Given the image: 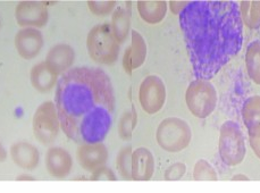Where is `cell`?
Masks as SVG:
<instances>
[{"mask_svg": "<svg viewBox=\"0 0 260 193\" xmlns=\"http://www.w3.org/2000/svg\"><path fill=\"white\" fill-rule=\"evenodd\" d=\"M11 157L15 165L23 170H36L40 163V152L36 146L25 141L15 142L11 147Z\"/></svg>", "mask_w": 260, "mask_h": 193, "instance_id": "2e32d148", "label": "cell"}, {"mask_svg": "<svg viewBox=\"0 0 260 193\" xmlns=\"http://www.w3.org/2000/svg\"><path fill=\"white\" fill-rule=\"evenodd\" d=\"M108 149L103 142L83 143L78 148L76 159L84 171L93 173L106 165L108 160Z\"/></svg>", "mask_w": 260, "mask_h": 193, "instance_id": "8fae6325", "label": "cell"}, {"mask_svg": "<svg viewBox=\"0 0 260 193\" xmlns=\"http://www.w3.org/2000/svg\"><path fill=\"white\" fill-rule=\"evenodd\" d=\"M16 181H36V177L28 175V174H22V175H18L16 177Z\"/></svg>", "mask_w": 260, "mask_h": 193, "instance_id": "1f68e13d", "label": "cell"}, {"mask_svg": "<svg viewBox=\"0 0 260 193\" xmlns=\"http://www.w3.org/2000/svg\"><path fill=\"white\" fill-rule=\"evenodd\" d=\"M242 119L244 124L260 119V95H252L242 106Z\"/></svg>", "mask_w": 260, "mask_h": 193, "instance_id": "d4e9b609", "label": "cell"}, {"mask_svg": "<svg viewBox=\"0 0 260 193\" xmlns=\"http://www.w3.org/2000/svg\"><path fill=\"white\" fill-rule=\"evenodd\" d=\"M250 178L244 174H237L232 177V181H249Z\"/></svg>", "mask_w": 260, "mask_h": 193, "instance_id": "d6a6232c", "label": "cell"}, {"mask_svg": "<svg viewBox=\"0 0 260 193\" xmlns=\"http://www.w3.org/2000/svg\"><path fill=\"white\" fill-rule=\"evenodd\" d=\"M248 130L249 143L254 154L260 159V119L244 124Z\"/></svg>", "mask_w": 260, "mask_h": 193, "instance_id": "484cf974", "label": "cell"}, {"mask_svg": "<svg viewBox=\"0 0 260 193\" xmlns=\"http://www.w3.org/2000/svg\"><path fill=\"white\" fill-rule=\"evenodd\" d=\"M239 9L242 23L249 28L260 27V2H241Z\"/></svg>", "mask_w": 260, "mask_h": 193, "instance_id": "44dd1931", "label": "cell"}, {"mask_svg": "<svg viewBox=\"0 0 260 193\" xmlns=\"http://www.w3.org/2000/svg\"><path fill=\"white\" fill-rule=\"evenodd\" d=\"M218 153L225 165L234 167L244 160L247 154L244 134L240 125L233 120H226L219 128Z\"/></svg>", "mask_w": 260, "mask_h": 193, "instance_id": "277c9868", "label": "cell"}, {"mask_svg": "<svg viewBox=\"0 0 260 193\" xmlns=\"http://www.w3.org/2000/svg\"><path fill=\"white\" fill-rule=\"evenodd\" d=\"M147 42L137 30L131 31V46L126 48L123 56V69L128 75L141 67L147 59Z\"/></svg>", "mask_w": 260, "mask_h": 193, "instance_id": "4fadbf2b", "label": "cell"}, {"mask_svg": "<svg viewBox=\"0 0 260 193\" xmlns=\"http://www.w3.org/2000/svg\"><path fill=\"white\" fill-rule=\"evenodd\" d=\"M186 173V165L184 163L177 162L172 164V165L167 168L164 174V178L166 181H177L185 175Z\"/></svg>", "mask_w": 260, "mask_h": 193, "instance_id": "83f0119b", "label": "cell"}, {"mask_svg": "<svg viewBox=\"0 0 260 193\" xmlns=\"http://www.w3.org/2000/svg\"><path fill=\"white\" fill-rule=\"evenodd\" d=\"M57 79H58V75L51 70V67L46 61L39 62L32 67L30 73L31 84L41 93L49 92L58 82Z\"/></svg>", "mask_w": 260, "mask_h": 193, "instance_id": "e0dca14e", "label": "cell"}, {"mask_svg": "<svg viewBox=\"0 0 260 193\" xmlns=\"http://www.w3.org/2000/svg\"><path fill=\"white\" fill-rule=\"evenodd\" d=\"M86 4H88L90 12L97 16H106L113 13L117 5V3L113 2V0H110V2H93L92 0V2H88Z\"/></svg>", "mask_w": 260, "mask_h": 193, "instance_id": "4316f807", "label": "cell"}, {"mask_svg": "<svg viewBox=\"0 0 260 193\" xmlns=\"http://www.w3.org/2000/svg\"><path fill=\"white\" fill-rule=\"evenodd\" d=\"M75 60V51L73 48L64 43H59L51 48L48 52L46 62L57 75H62L71 70Z\"/></svg>", "mask_w": 260, "mask_h": 193, "instance_id": "9a60e30c", "label": "cell"}, {"mask_svg": "<svg viewBox=\"0 0 260 193\" xmlns=\"http://www.w3.org/2000/svg\"><path fill=\"white\" fill-rule=\"evenodd\" d=\"M193 178L196 181H217L218 174L208 160L199 159L193 167Z\"/></svg>", "mask_w": 260, "mask_h": 193, "instance_id": "cb8c5ba5", "label": "cell"}, {"mask_svg": "<svg viewBox=\"0 0 260 193\" xmlns=\"http://www.w3.org/2000/svg\"><path fill=\"white\" fill-rule=\"evenodd\" d=\"M137 8L139 15L148 24H158L165 18L168 9V3L164 0H156V2H143L137 3Z\"/></svg>", "mask_w": 260, "mask_h": 193, "instance_id": "ac0fdd59", "label": "cell"}, {"mask_svg": "<svg viewBox=\"0 0 260 193\" xmlns=\"http://www.w3.org/2000/svg\"><path fill=\"white\" fill-rule=\"evenodd\" d=\"M0 26H2V22H0Z\"/></svg>", "mask_w": 260, "mask_h": 193, "instance_id": "836d02e7", "label": "cell"}, {"mask_svg": "<svg viewBox=\"0 0 260 193\" xmlns=\"http://www.w3.org/2000/svg\"><path fill=\"white\" fill-rule=\"evenodd\" d=\"M156 140L162 150L172 153L181 152L191 143L192 130L184 119L167 117L158 125Z\"/></svg>", "mask_w": 260, "mask_h": 193, "instance_id": "5b68a950", "label": "cell"}, {"mask_svg": "<svg viewBox=\"0 0 260 193\" xmlns=\"http://www.w3.org/2000/svg\"><path fill=\"white\" fill-rule=\"evenodd\" d=\"M113 35L116 40L122 43L126 40L131 32V9L118 7L113 12L112 23H110Z\"/></svg>", "mask_w": 260, "mask_h": 193, "instance_id": "d6986e66", "label": "cell"}, {"mask_svg": "<svg viewBox=\"0 0 260 193\" xmlns=\"http://www.w3.org/2000/svg\"><path fill=\"white\" fill-rule=\"evenodd\" d=\"M7 156H8V153L6 151V149H5V147L3 146V143L0 142V163H3V162L6 160Z\"/></svg>", "mask_w": 260, "mask_h": 193, "instance_id": "4dcf8cb0", "label": "cell"}, {"mask_svg": "<svg viewBox=\"0 0 260 193\" xmlns=\"http://www.w3.org/2000/svg\"><path fill=\"white\" fill-rule=\"evenodd\" d=\"M137 123H138V115L136 112V108H134L133 106L132 109L125 112L119 119V124H118L119 138L124 140V141H128V140H131L134 128L137 126Z\"/></svg>", "mask_w": 260, "mask_h": 193, "instance_id": "7402d4cb", "label": "cell"}, {"mask_svg": "<svg viewBox=\"0 0 260 193\" xmlns=\"http://www.w3.org/2000/svg\"><path fill=\"white\" fill-rule=\"evenodd\" d=\"M33 134L42 144H51L58 137L60 123L57 108L52 101H45L36 109L32 118Z\"/></svg>", "mask_w": 260, "mask_h": 193, "instance_id": "52a82bcc", "label": "cell"}, {"mask_svg": "<svg viewBox=\"0 0 260 193\" xmlns=\"http://www.w3.org/2000/svg\"><path fill=\"white\" fill-rule=\"evenodd\" d=\"M179 17L196 79L209 81L242 48L239 4L230 0L190 2Z\"/></svg>", "mask_w": 260, "mask_h": 193, "instance_id": "7a4b0ae2", "label": "cell"}, {"mask_svg": "<svg viewBox=\"0 0 260 193\" xmlns=\"http://www.w3.org/2000/svg\"><path fill=\"white\" fill-rule=\"evenodd\" d=\"M45 164L47 172L52 177L65 178L70 175L73 168V158L66 149L61 147H51L48 149L45 158Z\"/></svg>", "mask_w": 260, "mask_h": 193, "instance_id": "7c38bea8", "label": "cell"}, {"mask_svg": "<svg viewBox=\"0 0 260 193\" xmlns=\"http://www.w3.org/2000/svg\"><path fill=\"white\" fill-rule=\"evenodd\" d=\"M15 18L20 26L39 28L47 25L49 13L43 3L22 2L15 8Z\"/></svg>", "mask_w": 260, "mask_h": 193, "instance_id": "9c48e42d", "label": "cell"}, {"mask_svg": "<svg viewBox=\"0 0 260 193\" xmlns=\"http://www.w3.org/2000/svg\"><path fill=\"white\" fill-rule=\"evenodd\" d=\"M86 48L91 59L100 65H113L119 55V42L108 23L98 24L86 37Z\"/></svg>", "mask_w": 260, "mask_h": 193, "instance_id": "3957f363", "label": "cell"}, {"mask_svg": "<svg viewBox=\"0 0 260 193\" xmlns=\"http://www.w3.org/2000/svg\"><path fill=\"white\" fill-rule=\"evenodd\" d=\"M14 43L18 55L30 60L40 54L45 45V39L38 28L24 27L16 33Z\"/></svg>", "mask_w": 260, "mask_h": 193, "instance_id": "30bf717a", "label": "cell"}, {"mask_svg": "<svg viewBox=\"0 0 260 193\" xmlns=\"http://www.w3.org/2000/svg\"><path fill=\"white\" fill-rule=\"evenodd\" d=\"M155 157L148 148H138L132 153V180L149 181L155 174Z\"/></svg>", "mask_w": 260, "mask_h": 193, "instance_id": "5bb4252c", "label": "cell"}, {"mask_svg": "<svg viewBox=\"0 0 260 193\" xmlns=\"http://www.w3.org/2000/svg\"><path fill=\"white\" fill-rule=\"evenodd\" d=\"M132 147H124L119 150L116 159V167L119 175L125 180H132Z\"/></svg>", "mask_w": 260, "mask_h": 193, "instance_id": "603a6c76", "label": "cell"}, {"mask_svg": "<svg viewBox=\"0 0 260 193\" xmlns=\"http://www.w3.org/2000/svg\"><path fill=\"white\" fill-rule=\"evenodd\" d=\"M245 67L250 79L260 85V41L250 43L245 52Z\"/></svg>", "mask_w": 260, "mask_h": 193, "instance_id": "ffe728a7", "label": "cell"}, {"mask_svg": "<svg viewBox=\"0 0 260 193\" xmlns=\"http://www.w3.org/2000/svg\"><path fill=\"white\" fill-rule=\"evenodd\" d=\"M90 178L92 181H116L117 176L115 175L113 170H110L109 167L105 165L98 168L97 171H94Z\"/></svg>", "mask_w": 260, "mask_h": 193, "instance_id": "f1b7e54d", "label": "cell"}, {"mask_svg": "<svg viewBox=\"0 0 260 193\" xmlns=\"http://www.w3.org/2000/svg\"><path fill=\"white\" fill-rule=\"evenodd\" d=\"M190 2H170V9L174 15H180Z\"/></svg>", "mask_w": 260, "mask_h": 193, "instance_id": "f546056e", "label": "cell"}, {"mask_svg": "<svg viewBox=\"0 0 260 193\" xmlns=\"http://www.w3.org/2000/svg\"><path fill=\"white\" fill-rule=\"evenodd\" d=\"M166 85L157 75H149L139 88V103L141 108L149 115L160 112L166 103Z\"/></svg>", "mask_w": 260, "mask_h": 193, "instance_id": "ba28073f", "label": "cell"}, {"mask_svg": "<svg viewBox=\"0 0 260 193\" xmlns=\"http://www.w3.org/2000/svg\"><path fill=\"white\" fill-rule=\"evenodd\" d=\"M217 101V90L208 80L196 79L187 86L185 103L190 113L197 118L209 117L216 109Z\"/></svg>", "mask_w": 260, "mask_h": 193, "instance_id": "8992f818", "label": "cell"}, {"mask_svg": "<svg viewBox=\"0 0 260 193\" xmlns=\"http://www.w3.org/2000/svg\"><path fill=\"white\" fill-rule=\"evenodd\" d=\"M55 106L61 131L78 143H100L113 125L116 98L112 80L98 67H73L60 75Z\"/></svg>", "mask_w": 260, "mask_h": 193, "instance_id": "6da1fadb", "label": "cell"}]
</instances>
